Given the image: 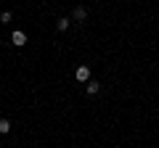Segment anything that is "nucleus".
<instances>
[{"label":"nucleus","instance_id":"obj_1","mask_svg":"<svg viewBox=\"0 0 159 148\" xmlns=\"http://www.w3.org/2000/svg\"><path fill=\"white\" fill-rule=\"evenodd\" d=\"M11 42H13V45H16V48L27 45V34H24V32H19V29H16V32L11 34Z\"/></svg>","mask_w":159,"mask_h":148},{"label":"nucleus","instance_id":"obj_2","mask_svg":"<svg viewBox=\"0 0 159 148\" xmlns=\"http://www.w3.org/2000/svg\"><path fill=\"white\" fill-rule=\"evenodd\" d=\"M74 77H77L80 82H90V69H88V66H80L77 72H74Z\"/></svg>","mask_w":159,"mask_h":148},{"label":"nucleus","instance_id":"obj_3","mask_svg":"<svg viewBox=\"0 0 159 148\" xmlns=\"http://www.w3.org/2000/svg\"><path fill=\"white\" fill-rule=\"evenodd\" d=\"M11 132V122L8 119H0V135H8Z\"/></svg>","mask_w":159,"mask_h":148},{"label":"nucleus","instance_id":"obj_4","mask_svg":"<svg viewBox=\"0 0 159 148\" xmlns=\"http://www.w3.org/2000/svg\"><path fill=\"white\" fill-rule=\"evenodd\" d=\"M56 27H58V32H66V29H69V19H58Z\"/></svg>","mask_w":159,"mask_h":148},{"label":"nucleus","instance_id":"obj_5","mask_svg":"<svg viewBox=\"0 0 159 148\" xmlns=\"http://www.w3.org/2000/svg\"><path fill=\"white\" fill-rule=\"evenodd\" d=\"M98 87H101L98 82H88V95H96V93H98Z\"/></svg>","mask_w":159,"mask_h":148},{"label":"nucleus","instance_id":"obj_6","mask_svg":"<svg viewBox=\"0 0 159 148\" xmlns=\"http://www.w3.org/2000/svg\"><path fill=\"white\" fill-rule=\"evenodd\" d=\"M85 16H88V11H85V8H77V11H74V19H77V21H82Z\"/></svg>","mask_w":159,"mask_h":148},{"label":"nucleus","instance_id":"obj_7","mask_svg":"<svg viewBox=\"0 0 159 148\" xmlns=\"http://www.w3.org/2000/svg\"><path fill=\"white\" fill-rule=\"evenodd\" d=\"M11 19H13V13H11V11H6V13H3V16H0V21H3V24H8V21H11Z\"/></svg>","mask_w":159,"mask_h":148}]
</instances>
